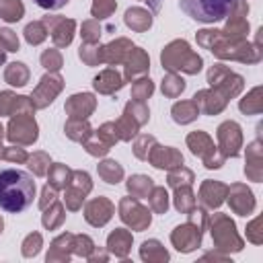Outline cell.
I'll return each instance as SVG.
<instances>
[{
  "label": "cell",
  "mask_w": 263,
  "mask_h": 263,
  "mask_svg": "<svg viewBox=\"0 0 263 263\" xmlns=\"http://www.w3.org/2000/svg\"><path fill=\"white\" fill-rule=\"evenodd\" d=\"M35 181L27 171L0 168V210L8 214H21L33 205Z\"/></svg>",
  "instance_id": "6da1fadb"
},
{
  "label": "cell",
  "mask_w": 263,
  "mask_h": 263,
  "mask_svg": "<svg viewBox=\"0 0 263 263\" xmlns=\"http://www.w3.org/2000/svg\"><path fill=\"white\" fill-rule=\"evenodd\" d=\"M179 6L197 23H218L228 16L234 0H179Z\"/></svg>",
  "instance_id": "7a4b0ae2"
},
{
  "label": "cell",
  "mask_w": 263,
  "mask_h": 263,
  "mask_svg": "<svg viewBox=\"0 0 263 263\" xmlns=\"http://www.w3.org/2000/svg\"><path fill=\"white\" fill-rule=\"evenodd\" d=\"M6 78L10 80V84H25L27 78V70L23 68V64H10V70L6 72Z\"/></svg>",
  "instance_id": "3957f363"
},
{
  "label": "cell",
  "mask_w": 263,
  "mask_h": 263,
  "mask_svg": "<svg viewBox=\"0 0 263 263\" xmlns=\"http://www.w3.org/2000/svg\"><path fill=\"white\" fill-rule=\"evenodd\" d=\"M101 173H103V177H105L109 183H117V179L121 177V168L117 166V162H111V160L103 164Z\"/></svg>",
  "instance_id": "277c9868"
},
{
  "label": "cell",
  "mask_w": 263,
  "mask_h": 263,
  "mask_svg": "<svg viewBox=\"0 0 263 263\" xmlns=\"http://www.w3.org/2000/svg\"><path fill=\"white\" fill-rule=\"evenodd\" d=\"M0 41L6 45L8 51H16L18 49V41L12 35V31H8V29H0Z\"/></svg>",
  "instance_id": "5b68a950"
},
{
  "label": "cell",
  "mask_w": 263,
  "mask_h": 263,
  "mask_svg": "<svg viewBox=\"0 0 263 263\" xmlns=\"http://www.w3.org/2000/svg\"><path fill=\"white\" fill-rule=\"evenodd\" d=\"M33 2L41 8H45V10H58V8L66 6L70 0H33Z\"/></svg>",
  "instance_id": "8992f818"
}]
</instances>
